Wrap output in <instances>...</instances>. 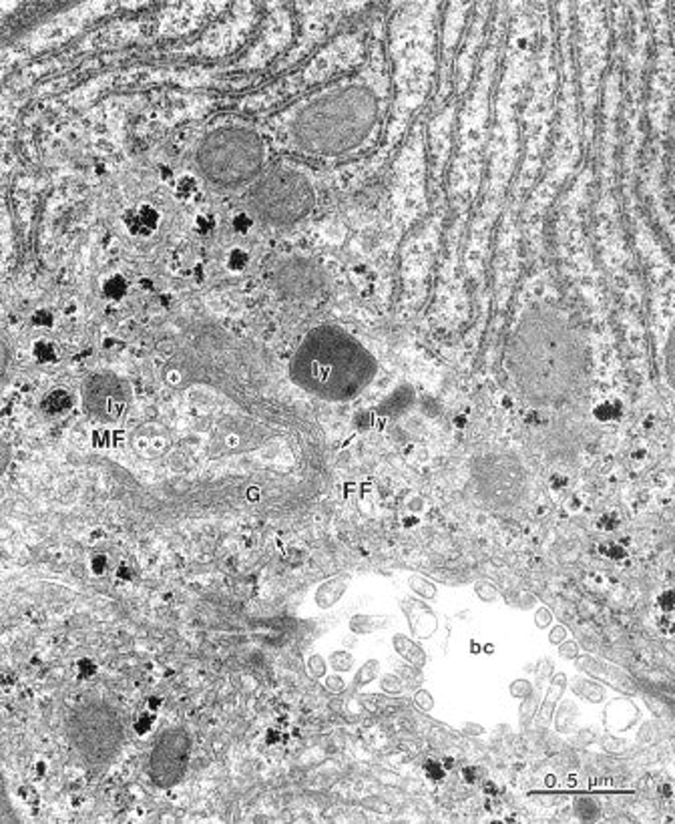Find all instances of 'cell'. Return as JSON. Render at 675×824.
<instances>
[{"label":"cell","mask_w":675,"mask_h":824,"mask_svg":"<svg viewBox=\"0 0 675 824\" xmlns=\"http://www.w3.org/2000/svg\"><path fill=\"white\" fill-rule=\"evenodd\" d=\"M509 370L527 400L559 405L579 393L585 382L587 346L563 312L533 306L511 334Z\"/></svg>","instance_id":"1"},{"label":"cell","mask_w":675,"mask_h":824,"mask_svg":"<svg viewBox=\"0 0 675 824\" xmlns=\"http://www.w3.org/2000/svg\"><path fill=\"white\" fill-rule=\"evenodd\" d=\"M378 372L370 350L338 326L314 328L293 354V382L324 400H350L364 393Z\"/></svg>","instance_id":"2"},{"label":"cell","mask_w":675,"mask_h":824,"mask_svg":"<svg viewBox=\"0 0 675 824\" xmlns=\"http://www.w3.org/2000/svg\"><path fill=\"white\" fill-rule=\"evenodd\" d=\"M378 103L366 89H342L320 97L296 119L293 135L302 149L338 155L364 141L376 123Z\"/></svg>","instance_id":"3"},{"label":"cell","mask_w":675,"mask_h":824,"mask_svg":"<svg viewBox=\"0 0 675 824\" xmlns=\"http://www.w3.org/2000/svg\"><path fill=\"white\" fill-rule=\"evenodd\" d=\"M197 165L203 177L215 187L238 189L262 171L264 145L252 129L219 127L203 139Z\"/></svg>","instance_id":"4"},{"label":"cell","mask_w":675,"mask_h":824,"mask_svg":"<svg viewBox=\"0 0 675 824\" xmlns=\"http://www.w3.org/2000/svg\"><path fill=\"white\" fill-rule=\"evenodd\" d=\"M250 205L262 222L286 227L310 215L316 205V193L305 175L293 169H278L253 187Z\"/></svg>","instance_id":"5"},{"label":"cell","mask_w":675,"mask_h":824,"mask_svg":"<svg viewBox=\"0 0 675 824\" xmlns=\"http://www.w3.org/2000/svg\"><path fill=\"white\" fill-rule=\"evenodd\" d=\"M68 738L83 758L93 766L107 764L119 750L123 724L117 712L103 702L79 706L66 724Z\"/></svg>","instance_id":"6"},{"label":"cell","mask_w":675,"mask_h":824,"mask_svg":"<svg viewBox=\"0 0 675 824\" xmlns=\"http://www.w3.org/2000/svg\"><path fill=\"white\" fill-rule=\"evenodd\" d=\"M191 736L186 728H171L155 742L149 756V776L159 788H173L181 782L189 766Z\"/></svg>","instance_id":"7"},{"label":"cell","mask_w":675,"mask_h":824,"mask_svg":"<svg viewBox=\"0 0 675 824\" xmlns=\"http://www.w3.org/2000/svg\"><path fill=\"white\" fill-rule=\"evenodd\" d=\"M83 405L97 422H115L129 405V388L113 372H95L85 380Z\"/></svg>","instance_id":"8"},{"label":"cell","mask_w":675,"mask_h":824,"mask_svg":"<svg viewBox=\"0 0 675 824\" xmlns=\"http://www.w3.org/2000/svg\"><path fill=\"white\" fill-rule=\"evenodd\" d=\"M274 284L288 298L310 300L326 288L328 277L322 265H318L314 260L293 256L278 263L274 272Z\"/></svg>","instance_id":"9"},{"label":"cell","mask_w":675,"mask_h":824,"mask_svg":"<svg viewBox=\"0 0 675 824\" xmlns=\"http://www.w3.org/2000/svg\"><path fill=\"white\" fill-rule=\"evenodd\" d=\"M400 609L404 611L406 619H408V628H411L412 635L418 638V640H428L434 635V631L438 628L437 614L426 605V603L418 602V599H402L400 602Z\"/></svg>","instance_id":"10"},{"label":"cell","mask_w":675,"mask_h":824,"mask_svg":"<svg viewBox=\"0 0 675 824\" xmlns=\"http://www.w3.org/2000/svg\"><path fill=\"white\" fill-rule=\"evenodd\" d=\"M575 664H577V667H579L581 671L589 674V676H593L597 680L605 681V683H611L615 690H621V692L627 693H636L633 681L629 680L621 669H617V667L607 666V664H603V662H599V659H593L591 655L577 657Z\"/></svg>","instance_id":"11"},{"label":"cell","mask_w":675,"mask_h":824,"mask_svg":"<svg viewBox=\"0 0 675 824\" xmlns=\"http://www.w3.org/2000/svg\"><path fill=\"white\" fill-rule=\"evenodd\" d=\"M605 718H607V728L613 732H625L629 730L639 718V707L629 702V700H613L609 706L605 707Z\"/></svg>","instance_id":"12"},{"label":"cell","mask_w":675,"mask_h":824,"mask_svg":"<svg viewBox=\"0 0 675 824\" xmlns=\"http://www.w3.org/2000/svg\"><path fill=\"white\" fill-rule=\"evenodd\" d=\"M159 220L161 217L157 210H153L151 205H141L125 215V225L133 236L147 237L159 227Z\"/></svg>","instance_id":"13"},{"label":"cell","mask_w":675,"mask_h":824,"mask_svg":"<svg viewBox=\"0 0 675 824\" xmlns=\"http://www.w3.org/2000/svg\"><path fill=\"white\" fill-rule=\"evenodd\" d=\"M565 690H567V676H565V674H557L555 678L551 680V683H549L547 693H545L543 698V704L539 707V714H537L539 726H547V724L551 722L553 712H555L557 707V702L563 698Z\"/></svg>","instance_id":"14"},{"label":"cell","mask_w":675,"mask_h":824,"mask_svg":"<svg viewBox=\"0 0 675 824\" xmlns=\"http://www.w3.org/2000/svg\"><path fill=\"white\" fill-rule=\"evenodd\" d=\"M392 645H394V652L414 667L426 666V652H424V647L418 641L411 640V638H406L402 633H396L392 638Z\"/></svg>","instance_id":"15"},{"label":"cell","mask_w":675,"mask_h":824,"mask_svg":"<svg viewBox=\"0 0 675 824\" xmlns=\"http://www.w3.org/2000/svg\"><path fill=\"white\" fill-rule=\"evenodd\" d=\"M344 593H346L344 579L332 577V579L324 581V583L320 585L318 591H316V595H314V599H316V605H318L320 609H330V607H334L336 603L342 599Z\"/></svg>","instance_id":"16"},{"label":"cell","mask_w":675,"mask_h":824,"mask_svg":"<svg viewBox=\"0 0 675 824\" xmlns=\"http://www.w3.org/2000/svg\"><path fill=\"white\" fill-rule=\"evenodd\" d=\"M73 406V396L65 388H54L40 402V408L47 417H59Z\"/></svg>","instance_id":"17"},{"label":"cell","mask_w":675,"mask_h":824,"mask_svg":"<svg viewBox=\"0 0 675 824\" xmlns=\"http://www.w3.org/2000/svg\"><path fill=\"white\" fill-rule=\"evenodd\" d=\"M390 619L382 617V615H368V614H358L350 619V629L356 633V635H368L374 633L378 629L388 628Z\"/></svg>","instance_id":"18"},{"label":"cell","mask_w":675,"mask_h":824,"mask_svg":"<svg viewBox=\"0 0 675 824\" xmlns=\"http://www.w3.org/2000/svg\"><path fill=\"white\" fill-rule=\"evenodd\" d=\"M573 692L589 704H599L605 700V688L599 686L595 680H587V678H577L573 681Z\"/></svg>","instance_id":"19"},{"label":"cell","mask_w":675,"mask_h":824,"mask_svg":"<svg viewBox=\"0 0 675 824\" xmlns=\"http://www.w3.org/2000/svg\"><path fill=\"white\" fill-rule=\"evenodd\" d=\"M408 587L412 589V593H416V595L422 597V599H434L438 593V589L434 583H430L428 579H424V577L418 575H412L411 579H408Z\"/></svg>","instance_id":"20"},{"label":"cell","mask_w":675,"mask_h":824,"mask_svg":"<svg viewBox=\"0 0 675 824\" xmlns=\"http://www.w3.org/2000/svg\"><path fill=\"white\" fill-rule=\"evenodd\" d=\"M127 289L129 288H127V282H125L123 275H111L105 282V294L107 298H111V300H121V298H125Z\"/></svg>","instance_id":"21"},{"label":"cell","mask_w":675,"mask_h":824,"mask_svg":"<svg viewBox=\"0 0 675 824\" xmlns=\"http://www.w3.org/2000/svg\"><path fill=\"white\" fill-rule=\"evenodd\" d=\"M32 354H35V358H37L39 362L49 364V362H54V360H56V346L49 340H39L35 344V348H32Z\"/></svg>","instance_id":"22"},{"label":"cell","mask_w":675,"mask_h":824,"mask_svg":"<svg viewBox=\"0 0 675 824\" xmlns=\"http://www.w3.org/2000/svg\"><path fill=\"white\" fill-rule=\"evenodd\" d=\"M378 669H380V664L376 662V659H372V662H368V664H364L362 666V669H358L356 674V683L358 686H366V683H370L376 676H378Z\"/></svg>","instance_id":"23"},{"label":"cell","mask_w":675,"mask_h":824,"mask_svg":"<svg viewBox=\"0 0 675 824\" xmlns=\"http://www.w3.org/2000/svg\"><path fill=\"white\" fill-rule=\"evenodd\" d=\"M330 664L336 671H350L354 667V655L348 652H334L330 655Z\"/></svg>","instance_id":"24"},{"label":"cell","mask_w":675,"mask_h":824,"mask_svg":"<svg viewBox=\"0 0 675 824\" xmlns=\"http://www.w3.org/2000/svg\"><path fill=\"white\" fill-rule=\"evenodd\" d=\"M530 693H533L530 681L516 680L511 683V695H513V698H516V700H527Z\"/></svg>","instance_id":"25"},{"label":"cell","mask_w":675,"mask_h":824,"mask_svg":"<svg viewBox=\"0 0 675 824\" xmlns=\"http://www.w3.org/2000/svg\"><path fill=\"white\" fill-rule=\"evenodd\" d=\"M308 669H310V674L314 676V678H322L324 674H326V662H324V657L322 655H312L310 659H308Z\"/></svg>","instance_id":"26"},{"label":"cell","mask_w":675,"mask_h":824,"mask_svg":"<svg viewBox=\"0 0 675 824\" xmlns=\"http://www.w3.org/2000/svg\"><path fill=\"white\" fill-rule=\"evenodd\" d=\"M477 593L482 602L487 603L497 602V589L492 587L490 583H485V581H482V583H477Z\"/></svg>","instance_id":"27"},{"label":"cell","mask_w":675,"mask_h":824,"mask_svg":"<svg viewBox=\"0 0 675 824\" xmlns=\"http://www.w3.org/2000/svg\"><path fill=\"white\" fill-rule=\"evenodd\" d=\"M382 690L388 693H400L402 692V681L398 680L396 676L388 674V676L382 678Z\"/></svg>","instance_id":"28"},{"label":"cell","mask_w":675,"mask_h":824,"mask_svg":"<svg viewBox=\"0 0 675 824\" xmlns=\"http://www.w3.org/2000/svg\"><path fill=\"white\" fill-rule=\"evenodd\" d=\"M535 621H537V628H549L551 626V621H553V615H551V611L547 609V607H541L539 611H537V615H535Z\"/></svg>","instance_id":"29"},{"label":"cell","mask_w":675,"mask_h":824,"mask_svg":"<svg viewBox=\"0 0 675 824\" xmlns=\"http://www.w3.org/2000/svg\"><path fill=\"white\" fill-rule=\"evenodd\" d=\"M245 262H248V256H245L241 249H233V251H231V256H229V265H231L233 270L243 268V265H245Z\"/></svg>","instance_id":"30"},{"label":"cell","mask_w":675,"mask_h":824,"mask_svg":"<svg viewBox=\"0 0 675 824\" xmlns=\"http://www.w3.org/2000/svg\"><path fill=\"white\" fill-rule=\"evenodd\" d=\"M414 700H416V706L422 707V710H426V712H428V710H432V706H434V700H432V695H430L428 692H424V690L422 692L416 693V698H414Z\"/></svg>","instance_id":"31"},{"label":"cell","mask_w":675,"mask_h":824,"mask_svg":"<svg viewBox=\"0 0 675 824\" xmlns=\"http://www.w3.org/2000/svg\"><path fill=\"white\" fill-rule=\"evenodd\" d=\"M32 324L35 326H51L53 324V314L51 312H47V310H40V312H37V314L32 316Z\"/></svg>","instance_id":"32"},{"label":"cell","mask_w":675,"mask_h":824,"mask_svg":"<svg viewBox=\"0 0 675 824\" xmlns=\"http://www.w3.org/2000/svg\"><path fill=\"white\" fill-rule=\"evenodd\" d=\"M346 688V681L342 680V678H338V676H332V678H328L326 680V690L328 692H344Z\"/></svg>","instance_id":"33"},{"label":"cell","mask_w":675,"mask_h":824,"mask_svg":"<svg viewBox=\"0 0 675 824\" xmlns=\"http://www.w3.org/2000/svg\"><path fill=\"white\" fill-rule=\"evenodd\" d=\"M426 772H428L430 778H437V780L444 776V770H440V764H438V762H432V760L426 762Z\"/></svg>","instance_id":"34"},{"label":"cell","mask_w":675,"mask_h":824,"mask_svg":"<svg viewBox=\"0 0 675 824\" xmlns=\"http://www.w3.org/2000/svg\"><path fill=\"white\" fill-rule=\"evenodd\" d=\"M565 638H567V629L563 628V626H557V628L551 631V641H553V643H563Z\"/></svg>","instance_id":"35"},{"label":"cell","mask_w":675,"mask_h":824,"mask_svg":"<svg viewBox=\"0 0 675 824\" xmlns=\"http://www.w3.org/2000/svg\"><path fill=\"white\" fill-rule=\"evenodd\" d=\"M575 655H577V645H575V643H563V645H561V657L571 659V657H575Z\"/></svg>","instance_id":"36"},{"label":"cell","mask_w":675,"mask_h":824,"mask_svg":"<svg viewBox=\"0 0 675 824\" xmlns=\"http://www.w3.org/2000/svg\"><path fill=\"white\" fill-rule=\"evenodd\" d=\"M103 569H105V557L99 555V557H95L93 559V571L95 573H101Z\"/></svg>","instance_id":"37"}]
</instances>
